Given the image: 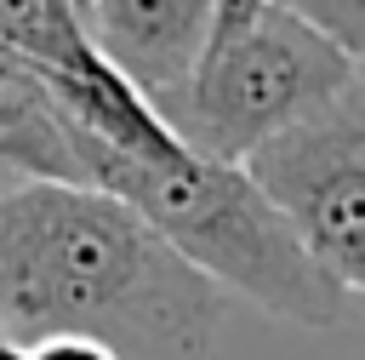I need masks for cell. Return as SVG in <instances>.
<instances>
[{
	"label": "cell",
	"mask_w": 365,
	"mask_h": 360,
	"mask_svg": "<svg viewBox=\"0 0 365 360\" xmlns=\"http://www.w3.org/2000/svg\"><path fill=\"white\" fill-rule=\"evenodd\" d=\"M228 297L91 183L0 189V337L74 331L120 360H205Z\"/></svg>",
	"instance_id": "6da1fadb"
},
{
	"label": "cell",
	"mask_w": 365,
	"mask_h": 360,
	"mask_svg": "<svg viewBox=\"0 0 365 360\" xmlns=\"http://www.w3.org/2000/svg\"><path fill=\"white\" fill-rule=\"evenodd\" d=\"M80 143L86 183L114 194L125 211H137L171 257H182L200 280H211L222 297H245L274 320L291 326H342L354 314V297L297 246V234L279 223V211L251 189L240 166L205 160L177 149L171 160H131L103 143Z\"/></svg>",
	"instance_id": "7a4b0ae2"
},
{
	"label": "cell",
	"mask_w": 365,
	"mask_h": 360,
	"mask_svg": "<svg viewBox=\"0 0 365 360\" xmlns=\"http://www.w3.org/2000/svg\"><path fill=\"white\" fill-rule=\"evenodd\" d=\"M354 86H365L354 51H342L302 17L262 6L234 29H211L194 74L154 114L188 154L240 166L257 143Z\"/></svg>",
	"instance_id": "3957f363"
},
{
	"label": "cell",
	"mask_w": 365,
	"mask_h": 360,
	"mask_svg": "<svg viewBox=\"0 0 365 360\" xmlns=\"http://www.w3.org/2000/svg\"><path fill=\"white\" fill-rule=\"evenodd\" d=\"M240 171L297 246L359 303L365 291V86L257 143Z\"/></svg>",
	"instance_id": "277c9868"
},
{
	"label": "cell",
	"mask_w": 365,
	"mask_h": 360,
	"mask_svg": "<svg viewBox=\"0 0 365 360\" xmlns=\"http://www.w3.org/2000/svg\"><path fill=\"white\" fill-rule=\"evenodd\" d=\"M80 23L91 51L148 109H160L182 91L205 51L211 0H80Z\"/></svg>",
	"instance_id": "5b68a950"
},
{
	"label": "cell",
	"mask_w": 365,
	"mask_h": 360,
	"mask_svg": "<svg viewBox=\"0 0 365 360\" xmlns=\"http://www.w3.org/2000/svg\"><path fill=\"white\" fill-rule=\"evenodd\" d=\"M0 177L11 183H86L74 126L63 120L46 80L0 51Z\"/></svg>",
	"instance_id": "8992f818"
},
{
	"label": "cell",
	"mask_w": 365,
	"mask_h": 360,
	"mask_svg": "<svg viewBox=\"0 0 365 360\" xmlns=\"http://www.w3.org/2000/svg\"><path fill=\"white\" fill-rule=\"evenodd\" d=\"M0 51L34 74H91L103 63L86 40L80 0H0Z\"/></svg>",
	"instance_id": "52a82bcc"
},
{
	"label": "cell",
	"mask_w": 365,
	"mask_h": 360,
	"mask_svg": "<svg viewBox=\"0 0 365 360\" xmlns=\"http://www.w3.org/2000/svg\"><path fill=\"white\" fill-rule=\"evenodd\" d=\"M23 360H120L114 349H103L97 337H74V331H57V337H40L23 349Z\"/></svg>",
	"instance_id": "ba28073f"
}]
</instances>
